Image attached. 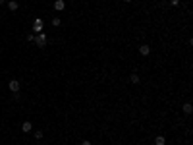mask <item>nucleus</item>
Segmentation results:
<instances>
[{
	"mask_svg": "<svg viewBox=\"0 0 193 145\" xmlns=\"http://www.w3.org/2000/svg\"><path fill=\"white\" fill-rule=\"evenodd\" d=\"M35 43H37V47H45L46 45V35L45 33H39V35H35Z\"/></svg>",
	"mask_w": 193,
	"mask_h": 145,
	"instance_id": "1",
	"label": "nucleus"
},
{
	"mask_svg": "<svg viewBox=\"0 0 193 145\" xmlns=\"http://www.w3.org/2000/svg\"><path fill=\"white\" fill-rule=\"evenodd\" d=\"M43 27H45V23H43V19H35L33 21V33H41L43 31Z\"/></svg>",
	"mask_w": 193,
	"mask_h": 145,
	"instance_id": "2",
	"label": "nucleus"
},
{
	"mask_svg": "<svg viewBox=\"0 0 193 145\" xmlns=\"http://www.w3.org/2000/svg\"><path fill=\"white\" fill-rule=\"evenodd\" d=\"M8 87L12 89V93H18V91H19V81H18V80H10Z\"/></svg>",
	"mask_w": 193,
	"mask_h": 145,
	"instance_id": "3",
	"label": "nucleus"
},
{
	"mask_svg": "<svg viewBox=\"0 0 193 145\" xmlns=\"http://www.w3.org/2000/svg\"><path fill=\"white\" fill-rule=\"evenodd\" d=\"M139 52H141L143 56H149V54H151V47H149V45H141V47H139Z\"/></svg>",
	"mask_w": 193,
	"mask_h": 145,
	"instance_id": "4",
	"label": "nucleus"
},
{
	"mask_svg": "<svg viewBox=\"0 0 193 145\" xmlns=\"http://www.w3.org/2000/svg\"><path fill=\"white\" fill-rule=\"evenodd\" d=\"M64 8H66L64 0H56V2H54V10H56V12H60V10H64Z\"/></svg>",
	"mask_w": 193,
	"mask_h": 145,
	"instance_id": "5",
	"label": "nucleus"
},
{
	"mask_svg": "<svg viewBox=\"0 0 193 145\" xmlns=\"http://www.w3.org/2000/svg\"><path fill=\"white\" fill-rule=\"evenodd\" d=\"M155 145H166V137L164 136H156L155 137Z\"/></svg>",
	"mask_w": 193,
	"mask_h": 145,
	"instance_id": "6",
	"label": "nucleus"
},
{
	"mask_svg": "<svg viewBox=\"0 0 193 145\" xmlns=\"http://www.w3.org/2000/svg\"><path fill=\"white\" fill-rule=\"evenodd\" d=\"M31 128H33V126H31V122H29V120H27V122H23V124H21V130L25 131V134H27V131H31Z\"/></svg>",
	"mask_w": 193,
	"mask_h": 145,
	"instance_id": "7",
	"label": "nucleus"
},
{
	"mask_svg": "<svg viewBox=\"0 0 193 145\" xmlns=\"http://www.w3.org/2000/svg\"><path fill=\"white\" fill-rule=\"evenodd\" d=\"M8 8L12 10V12H14V10H18V8H19V4L16 2V0H10V2H8Z\"/></svg>",
	"mask_w": 193,
	"mask_h": 145,
	"instance_id": "8",
	"label": "nucleus"
},
{
	"mask_svg": "<svg viewBox=\"0 0 193 145\" xmlns=\"http://www.w3.org/2000/svg\"><path fill=\"white\" fill-rule=\"evenodd\" d=\"M184 112H185V114H191V112H193L191 103H185V104H184Z\"/></svg>",
	"mask_w": 193,
	"mask_h": 145,
	"instance_id": "9",
	"label": "nucleus"
},
{
	"mask_svg": "<svg viewBox=\"0 0 193 145\" xmlns=\"http://www.w3.org/2000/svg\"><path fill=\"white\" fill-rule=\"evenodd\" d=\"M129 81H131V83H139V75L137 74H131V75H129Z\"/></svg>",
	"mask_w": 193,
	"mask_h": 145,
	"instance_id": "10",
	"label": "nucleus"
},
{
	"mask_svg": "<svg viewBox=\"0 0 193 145\" xmlns=\"http://www.w3.org/2000/svg\"><path fill=\"white\" fill-rule=\"evenodd\" d=\"M35 139H43V131H41V130L35 131Z\"/></svg>",
	"mask_w": 193,
	"mask_h": 145,
	"instance_id": "11",
	"label": "nucleus"
},
{
	"mask_svg": "<svg viewBox=\"0 0 193 145\" xmlns=\"http://www.w3.org/2000/svg\"><path fill=\"white\" fill-rule=\"evenodd\" d=\"M52 25H54V27H58V25H60V19L54 18V19H52Z\"/></svg>",
	"mask_w": 193,
	"mask_h": 145,
	"instance_id": "12",
	"label": "nucleus"
},
{
	"mask_svg": "<svg viewBox=\"0 0 193 145\" xmlns=\"http://www.w3.org/2000/svg\"><path fill=\"white\" fill-rule=\"evenodd\" d=\"M170 2H172L174 6H178V4H180V0H170Z\"/></svg>",
	"mask_w": 193,
	"mask_h": 145,
	"instance_id": "13",
	"label": "nucleus"
},
{
	"mask_svg": "<svg viewBox=\"0 0 193 145\" xmlns=\"http://www.w3.org/2000/svg\"><path fill=\"white\" fill-rule=\"evenodd\" d=\"M81 145H91V143H89V141H83V143Z\"/></svg>",
	"mask_w": 193,
	"mask_h": 145,
	"instance_id": "14",
	"label": "nucleus"
},
{
	"mask_svg": "<svg viewBox=\"0 0 193 145\" xmlns=\"http://www.w3.org/2000/svg\"><path fill=\"white\" fill-rule=\"evenodd\" d=\"M126 2H131V0H126Z\"/></svg>",
	"mask_w": 193,
	"mask_h": 145,
	"instance_id": "15",
	"label": "nucleus"
}]
</instances>
